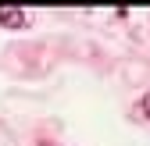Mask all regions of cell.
Segmentation results:
<instances>
[{
    "label": "cell",
    "instance_id": "cell-1",
    "mask_svg": "<svg viewBox=\"0 0 150 146\" xmlns=\"http://www.w3.org/2000/svg\"><path fill=\"white\" fill-rule=\"evenodd\" d=\"M0 25H7V29H25V25H29V14H25V11H4V7H0Z\"/></svg>",
    "mask_w": 150,
    "mask_h": 146
},
{
    "label": "cell",
    "instance_id": "cell-2",
    "mask_svg": "<svg viewBox=\"0 0 150 146\" xmlns=\"http://www.w3.org/2000/svg\"><path fill=\"white\" fill-rule=\"evenodd\" d=\"M139 111H143V114H146V118H150V93H146V96H143V100H139Z\"/></svg>",
    "mask_w": 150,
    "mask_h": 146
}]
</instances>
